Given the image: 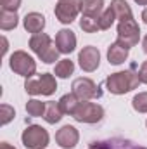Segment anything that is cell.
<instances>
[{
	"label": "cell",
	"instance_id": "cell-1",
	"mask_svg": "<svg viewBox=\"0 0 147 149\" xmlns=\"http://www.w3.org/2000/svg\"><path fill=\"white\" fill-rule=\"evenodd\" d=\"M139 83H140V78H139V73L133 71V68H130L126 71L112 73L106 80L107 90L111 94H116V95H121V94H126V92L137 88Z\"/></svg>",
	"mask_w": 147,
	"mask_h": 149
},
{
	"label": "cell",
	"instance_id": "cell-2",
	"mask_svg": "<svg viewBox=\"0 0 147 149\" xmlns=\"http://www.w3.org/2000/svg\"><path fill=\"white\" fill-rule=\"evenodd\" d=\"M30 49L37 54L43 63H47V64L57 61V57L61 54L59 49H57V45H55V42H52V38L49 37L47 33H37V35H33V37L30 38Z\"/></svg>",
	"mask_w": 147,
	"mask_h": 149
},
{
	"label": "cell",
	"instance_id": "cell-3",
	"mask_svg": "<svg viewBox=\"0 0 147 149\" xmlns=\"http://www.w3.org/2000/svg\"><path fill=\"white\" fill-rule=\"evenodd\" d=\"M24 88L28 94L31 95H50L55 92L57 83L55 78L50 73H43V74H33L30 78H26Z\"/></svg>",
	"mask_w": 147,
	"mask_h": 149
},
{
	"label": "cell",
	"instance_id": "cell-4",
	"mask_svg": "<svg viewBox=\"0 0 147 149\" xmlns=\"http://www.w3.org/2000/svg\"><path fill=\"white\" fill-rule=\"evenodd\" d=\"M9 66H10V70H12L14 73L21 74V76H26V78L33 76L35 71H37V63H35V59H33L28 52H24V50H16V52L10 56Z\"/></svg>",
	"mask_w": 147,
	"mask_h": 149
},
{
	"label": "cell",
	"instance_id": "cell-5",
	"mask_svg": "<svg viewBox=\"0 0 147 149\" xmlns=\"http://www.w3.org/2000/svg\"><path fill=\"white\" fill-rule=\"evenodd\" d=\"M49 139H50L49 132L40 125H30L21 135V141L26 149H45L49 144Z\"/></svg>",
	"mask_w": 147,
	"mask_h": 149
},
{
	"label": "cell",
	"instance_id": "cell-6",
	"mask_svg": "<svg viewBox=\"0 0 147 149\" xmlns=\"http://www.w3.org/2000/svg\"><path fill=\"white\" fill-rule=\"evenodd\" d=\"M140 40V28L137 24L135 19H128V21H119L118 24V43L125 45L126 49L137 45Z\"/></svg>",
	"mask_w": 147,
	"mask_h": 149
},
{
	"label": "cell",
	"instance_id": "cell-7",
	"mask_svg": "<svg viewBox=\"0 0 147 149\" xmlns=\"http://www.w3.org/2000/svg\"><path fill=\"white\" fill-rule=\"evenodd\" d=\"M102 116H104L102 106H99L97 102H88V101H81V104L73 114L74 120L81 123H97L102 120Z\"/></svg>",
	"mask_w": 147,
	"mask_h": 149
},
{
	"label": "cell",
	"instance_id": "cell-8",
	"mask_svg": "<svg viewBox=\"0 0 147 149\" xmlns=\"http://www.w3.org/2000/svg\"><path fill=\"white\" fill-rule=\"evenodd\" d=\"M73 94L80 101H90V99H99L102 95V90L90 78H76L73 81Z\"/></svg>",
	"mask_w": 147,
	"mask_h": 149
},
{
	"label": "cell",
	"instance_id": "cell-9",
	"mask_svg": "<svg viewBox=\"0 0 147 149\" xmlns=\"http://www.w3.org/2000/svg\"><path fill=\"white\" fill-rule=\"evenodd\" d=\"M81 2L83 0H59L55 5V17L64 24L73 23L81 12Z\"/></svg>",
	"mask_w": 147,
	"mask_h": 149
},
{
	"label": "cell",
	"instance_id": "cell-10",
	"mask_svg": "<svg viewBox=\"0 0 147 149\" xmlns=\"http://www.w3.org/2000/svg\"><path fill=\"white\" fill-rule=\"evenodd\" d=\"M78 61H80V66H81L83 71L92 73V71H95V70L99 68V64H101V52H99L97 47L87 45V47H83V49L80 50Z\"/></svg>",
	"mask_w": 147,
	"mask_h": 149
},
{
	"label": "cell",
	"instance_id": "cell-11",
	"mask_svg": "<svg viewBox=\"0 0 147 149\" xmlns=\"http://www.w3.org/2000/svg\"><path fill=\"white\" fill-rule=\"evenodd\" d=\"M80 141V134L73 125H64L61 130L55 134V142L64 149H73Z\"/></svg>",
	"mask_w": 147,
	"mask_h": 149
},
{
	"label": "cell",
	"instance_id": "cell-12",
	"mask_svg": "<svg viewBox=\"0 0 147 149\" xmlns=\"http://www.w3.org/2000/svg\"><path fill=\"white\" fill-rule=\"evenodd\" d=\"M55 45H57V49H59L61 54L73 52L74 49H76V35H74V31L66 30V28L61 30V31H57V35H55Z\"/></svg>",
	"mask_w": 147,
	"mask_h": 149
},
{
	"label": "cell",
	"instance_id": "cell-13",
	"mask_svg": "<svg viewBox=\"0 0 147 149\" xmlns=\"http://www.w3.org/2000/svg\"><path fill=\"white\" fill-rule=\"evenodd\" d=\"M23 23H24V30L28 33L37 35V33H42L43 28H45V16L40 14V12H30V14L24 16Z\"/></svg>",
	"mask_w": 147,
	"mask_h": 149
},
{
	"label": "cell",
	"instance_id": "cell-14",
	"mask_svg": "<svg viewBox=\"0 0 147 149\" xmlns=\"http://www.w3.org/2000/svg\"><path fill=\"white\" fill-rule=\"evenodd\" d=\"M128 52H130V49H126L125 45L114 42L107 49V61H109V64H121V63H125L128 59Z\"/></svg>",
	"mask_w": 147,
	"mask_h": 149
},
{
	"label": "cell",
	"instance_id": "cell-15",
	"mask_svg": "<svg viewBox=\"0 0 147 149\" xmlns=\"http://www.w3.org/2000/svg\"><path fill=\"white\" fill-rule=\"evenodd\" d=\"M111 9L114 10V16H116V19H119V21L133 19L132 9H130V5H128L126 0H112V2H111Z\"/></svg>",
	"mask_w": 147,
	"mask_h": 149
},
{
	"label": "cell",
	"instance_id": "cell-16",
	"mask_svg": "<svg viewBox=\"0 0 147 149\" xmlns=\"http://www.w3.org/2000/svg\"><path fill=\"white\" fill-rule=\"evenodd\" d=\"M81 12H83V16L99 17L104 12V0H83L81 2Z\"/></svg>",
	"mask_w": 147,
	"mask_h": 149
},
{
	"label": "cell",
	"instance_id": "cell-17",
	"mask_svg": "<svg viewBox=\"0 0 147 149\" xmlns=\"http://www.w3.org/2000/svg\"><path fill=\"white\" fill-rule=\"evenodd\" d=\"M81 104V101L74 95L73 92L71 94H66V95H62L61 99H59V106H61V109L64 114H69V116H73L76 109H78V106Z\"/></svg>",
	"mask_w": 147,
	"mask_h": 149
},
{
	"label": "cell",
	"instance_id": "cell-18",
	"mask_svg": "<svg viewBox=\"0 0 147 149\" xmlns=\"http://www.w3.org/2000/svg\"><path fill=\"white\" fill-rule=\"evenodd\" d=\"M62 109H61V106H59V102H54V101H49L47 102V108H45V114H43V120L47 121V123H50V125H54V123H57V121H61V118H62Z\"/></svg>",
	"mask_w": 147,
	"mask_h": 149
},
{
	"label": "cell",
	"instance_id": "cell-19",
	"mask_svg": "<svg viewBox=\"0 0 147 149\" xmlns=\"http://www.w3.org/2000/svg\"><path fill=\"white\" fill-rule=\"evenodd\" d=\"M17 14L16 12H10V10H2L0 12V28L3 31L7 30H14L17 26Z\"/></svg>",
	"mask_w": 147,
	"mask_h": 149
},
{
	"label": "cell",
	"instance_id": "cell-20",
	"mask_svg": "<svg viewBox=\"0 0 147 149\" xmlns=\"http://www.w3.org/2000/svg\"><path fill=\"white\" fill-rule=\"evenodd\" d=\"M73 71H74V63L71 59H61L55 64V70H54L55 76H59V78H68L69 74H73Z\"/></svg>",
	"mask_w": 147,
	"mask_h": 149
},
{
	"label": "cell",
	"instance_id": "cell-21",
	"mask_svg": "<svg viewBox=\"0 0 147 149\" xmlns=\"http://www.w3.org/2000/svg\"><path fill=\"white\" fill-rule=\"evenodd\" d=\"M80 28L87 33H95L101 30L99 26V17H92V16H83L80 19Z\"/></svg>",
	"mask_w": 147,
	"mask_h": 149
},
{
	"label": "cell",
	"instance_id": "cell-22",
	"mask_svg": "<svg viewBox=\"0 0 147 149\" xmlns=\"http://www.w3.org/2000/svg\"><path fill=\"white\" fill-rule=\"evenodd\" d=\"M45 108H47V102H42L38 99H31L26 102V111L30 116H43L45 114Z\"/></svg>",
	"mask_w": 147,
	"mask_h": 149
},
{
	"label": "cell",
	"instance_id": "cell-23",
	"mask_svg": "<svg viewBox=\"0 0 147 149\" xmlns=\"http://www.w3.org/2000/svg\"><path fill=\"white\" fill-rule=\"evenodd\" d=\"M114 19H116L114 10L111 7L104 9V12L99 16V26H101V30H109L111 26H112V23H114Z\"/></svg>",
	"mask_w": 147,
	"mask_h": 149
},
{
	"label": "cell",
	"instance_id": "cell-24",
	"mask_svg": "<svg viewBox=\"0 0 147 149\" xmlns=\"http://www.w3.org/2000/svg\"><path fill=\"white\" fill-rule=\"evenodd\" d=\"M132 106L133 109L139 113H147V92H140L133 97L132 101Z\"/></svg>",
	"mask_w": 147,
	"mask_h": 149
},
{
	"label": "cell",
	"instance_id": "cell-25",
	"mask_svg": "<svg viewBox=\"0 0 147 149\" xmlns=\"http://www.w3.org/2000/svg\"><path fill=\"white\" fill-rule=\"evenodd\" d=\"M14 108H10L9 104H2L0 106V125H7L12 118H14Z\"/></svg>",
	"mask_w": 147,
	"mask_h": 149
},
{
	"label": "cell",
	"instance_id": "cell-26",
	"mask_svg": "<svg viewBox=\"0 0 147 149\" xmlns=\"http://www.w3.org/2000/svg\"><path fill=\"white\" fill-rule=\"evenodd\" d=\"M0 5H2V10L16 12L21 5V0H0Z\"/></svg>",
	"mask_w": 147,
	"mask_h": 149
},
{
	"label": "cell",
	"instance_id": "cell-27",
	"mask_svg": "<svg viewBox=\"0 0 147 149\" xmlns=\"http://www.w3.org/2000/svg\"><path fill=\"white\" fill-rule=\"evenodd\" d=\"M114 142H116V148L118 149H146V148H137V146H133L128 141H114Z\"/></svg>",
	"mask_w": 147,
	"mask_h": 149
},
{
	"label": "cell",
	"instance_id": "cell-28",
	"mask_svg": "<svg viewBox=\"0 0 147 149\" xmlns=\"http://www.w3.org/2000/svg\"><path fill=\"white\" fill-rule=\"evenodd\" d=\"M139 78H140V83H147V61L142 63V66L139 70Z\"/></svg>",
	"mask_w": 147,
	"mask_h": 149
},
{
	"label": "cell",
	"instance_id": "cell-29",
	"mask_svg": "<svg viewBox=\"0 0 147 149\" xmlns=\"http://www.w3.org/2000/svg\"><path fill=\"white\" fill-rule=\"evenodd\" d=\"M0 149H16V148L10 146V144H7V142H2V144H0Z\"/></svg>",
	"mask_w": 147,
	"mask_h": 149
},
{
	"label": "cell",
	"instance_id": "cell-30",
	"mask_svg": "<svg viewBox=\"0 0 147 149\" xmlns=\"http://www.w3.org/2000/svg\"><path fill=\"white\" fill-rule=\"evenodd\" d=\"M2 43H3V49H2V52L5 54V52H7V49H9V47H7V38H2Z\"/></svg>",
	"mask_w": 147,
	"mask_h": 149
},
{
	"label": "cell",
	"instance_id": "cell-31",
	"mask_svg": "<svg viewBox=\"0 0 147 149\" xmlns=\"http://www.w3.org/2000/svg\"><path fill=\"white\" fill-rule=\"evenodd\" d=\"M142 19H144V23L147 24V7L144 9V10H142Z\"/></svg>",
	"mask_w": 147,
	"mask_h": 149
},
{
	"label": "cell",
	"instance_id": "cell-32",
	"mask_svg": "<svg viewBox=\"0 0 147 149\" xmlns=\"http://www.w3.org/2000/svg\"><path fill=\"white\" fill-rule=\"evenodd\" d=\"M142 47H144V52L147 54V35H146V38H144V42H142Z\"/></svg>",
	"mask_w": 147,
	"mask_h": 149
},
{
	"label": "cell",
	"instance_id": "cell-33",
	"mask_svg": "<svg viewBox=\"0 0 147 149\" xmlns=\"http://www.w3.org/2000/svg\"><path fill=\"white\" fill-rule=\"evenodd\" d=\"M139 5H147V0H135Z\"/></svg>",
	"mask_w": 147,
	"mask_h": 149
},
{
	"label": "cell",
	"instance_id": "cell-34",
	"mask_svg": "<svg viewBox=\"0 0 147 149\" xmlns=\"http://www.w3.org/2000/svg\"><path fill=\"white\" fill-rule=\"evenodd\" d=\"M146 125H147V121H146Z\"/></svg>",
	"mask_w": 147,
	"mask_h": 149
}]
</instances>
